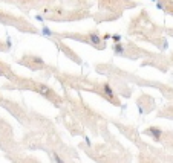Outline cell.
<instances>
[{"mask_svg":"<svg viewBox=\"0 0 173 163\" xmlns=\"http://www.w3.org/2000/svg\"><path fill=\"white\" fill-rule=\"evenodd\" d=\"M37 90H39V92L43 95V96H46V98H57L55 95H54V92H52V90L49 88V87H46V85H41V84H39V87H37Z\"/></svg>","mask_w":173,"mask_h":163,"instance_id":"6da1fadb","label":"cell"},{"mask_svg":"<svg viewBox=\"0 0 173 163\" xmlns=\"http://www.w3.org/2000/svg\"><path fill=\"white\" fill-rule=\"evenodd\" d=\"M144 133H145V134H150L155 140H159V139H161V134H162V131H161L159 128H155V126H152V128H147Z\"/></svg>","mask_w":173,"mask_h":163,"instance_id":"3957f363","label":"cell"},{"mask_svg":"<svg viewBox=\"0 0 173 163\" xmlns=\"http://www.w3.org/2000/svg\"><path fill=\"white\" fill-rule=\"evenodd\" d=\"M87 40H89L90 44H94L95 47H100V41H101V38L98 37L97 32H90V34L87 35Z\"/></svg>","mask_w":173,"mask_h":163,"instance_id":"277c9868","label":"cell"},{"mask_svg":"<svg viewBox=\"0 0 173 163\" xmlns=\"http://www.w3.org/2000/svg\"><path fill=\"white\" fill-rule=\"evenodd\" d=\"M52 157H54V160H55V163H65V162H63V159L58 156L55 151H52Z\"/></svg>","mask_w":173,"mask_h":163,"instance_id":"8992f818","label":"cell"},{"mask_svg":"<svg viewBox=\"0 0 173 163\" xmlns=\"http://www.w3.org/2000/svg\"><path fill=\"white\" fill-rule=\"evenodd\" d=\"M110 38V34H106V35H103V40H109Z\"/></svg>","mask_w":173,"mask_h":163,"instance_id":"9c48e42d","label":"cell"},{"mask_svg":"<svg viewBox=\"0 0 173 163\" xmlns=\"http://www.w3.org/2000/svg\"><path fill=\"white\" fill-rule=\"evenodd\" d=\"M110 38H112L113 43H121V35H120V34H113V35H110Z\"/></svg>","mask_w":173,"mask_h":163,"instance_id":"52a82bcc","label":"cell"},{"mask_svg":"<svg viewBox=\"0 0 173 163\" xmlns=\"http://www.w3.org/2000/svg\"><path fill=\"white\" fill-rule=\"evenodd\" d=\"M113 52L116 53V55H121V53H124V46L121 43H115V46H113Z\"/></svg>","mask_w":173,"mask_h":163,"instance_id":"5b68a950","label":"cell"},{"mask_svg":"<svg viewBox=\"0 0 173 163\" xmlns=\"http://www.w3.org/2000/svg\"><path fill=\"white\" fill-rule=\"evenodd\" d=\"M153 2H155V0H153Z\"/></svg>","mask_w":173,"mask_h":163,"instance_id":"8fae6325","label":"cell"},{"mask_svg":"<svg viewBox=\"0 0 173 163\" xmlns=\"http://www.w3.org/2000/svg\"><path fill=\"white\" fill-rule=\"evenodd\" d=\"M43 34H44V35H48V37H51V35H52V32L49 31L48 26H43Z\"/></svg>","mask_w":173,"mask_h":163,"instance_id":"ba28073f","label":"cell"},{"mask_svg":"<svg viewBox=\"0 0 173 163\" xmlns=\"http://www.w3.org/2000/svg\"><path fill=\"white\" fill-rule=\"evenodd\" d=\"M103 92L107 95V98L110 99V102H115L116 104V98H115V95H113V90H112V87L109 85L107 83L106 84H103Z\"/></svg>","mask_w":173,"mask_h":163,"instance_id":"7a4b0ae2","label":"cell"},{"mask_svg":"<svg viewBox=\"0 0 173 163\" xmlns=\"http://www.w3.org/2000/svg\"><path fill=\"white\" fill-rule=\"evenodd\" d=\"M0 75H3V72H2V69H0Z\"/></svg>","mask_w":173,"mask_h":163,"instance_id":"30bf717a","label":"cell"}]
</instances>
